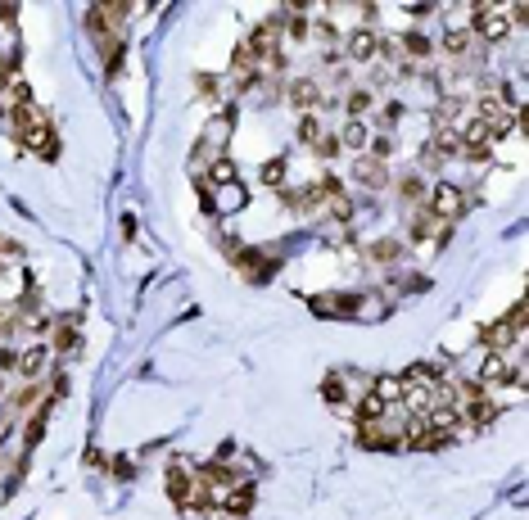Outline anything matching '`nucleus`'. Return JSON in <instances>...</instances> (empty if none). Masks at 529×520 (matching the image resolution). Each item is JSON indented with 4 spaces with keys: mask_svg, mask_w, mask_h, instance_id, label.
Masks as SVG:
<instances>
[{
    "mask_svg": "<svg viewBox=\"0 0 529 520\" xmlns=\"http://www.w3.org/2000/svg\"><path fill=\"white\" fill-rule=\"evenodd\" d=\"M14 367H19V376H23V380H36V376H41V367H45V348H41V344H32L27 353H19V362H14Z\"/></svg>",
    "mask_w": 529,
    "mask_h": 520,
    "instance_id": "9b49d317",
    "label": "nucleus"
},
{
    "mask_svg": "<svg viewBox=\"0 0 529 520\" xmlns=\"http://www.w3.org/2000/svg\"><path fill=\"white\" fill-rule=\"evenodd\" d=\"M313 150L322 154V159H335V154H339V136H326V131H322V136H317V145H313Z\"/></svg>",
    "mask_w": 529,
    "mask_h": 520,
    "instance_id": "bb28decb",
    "label": "nucleus"
},
{
    "mask_svg": "<svg viewBox=\"0 0 529 520\" xmlns=\"http://www.w3.org/2000/svg\"><path fill=\"white\" fill-rule=\"evenodd\" d=\"M353 177L362 185H371V190H380V185H389V168L380 159H371V154H362V159H353Z\"/></svg>",
    "mask_w": 529,
    "mask_h": 520,
    "instance_id": "423d86ee",
    "label": "nucleus"
},
{
    "mask_svg": "<svg viewBox=\"0 0 529 520\" xmlns=\"http://www.w3.org/2000/svg\"><path fill=\"white\" fill-rule=\"evenodd\" d=\"M434 159H448V154H462V145H457V131L453 127H434V145H430Z\"/></svg>",
    "mask_w": 529,
    "mask_h": 520,
    "instance_id": "4468645a",
    "label": "nucleus"
},
{
    "mask_svg": "<svg viewBox=\"0 0 529 520\" xmlns=\"http://www.w3.org/2000/svg\"><path fill=\"white\" fill-rule=\"evenodd\" d=\"M199 91H204V95H217V77H199Z\"/></svg>",
    "mask_w": 529,
    "mask_h": 520,
    "instance_id": "c9c22d12",
    "label": "nucleus"
},
{
    "mask_svg": "<svg viewBox=\"0 0 529 520\" xmlns=\"http://www.w3.org/2000/svg\"><path fill=\"white\" fill-rule=\"evenodd\" d=\"M190 475H185L181 466H168V498L177 502V507H185V502H190Z\"/></svg>",
    "mask_w": 529,
    "mask_h": 520,
    "instance_id": "1a4fd4ad",
    "label": "nucleus"
},
{
    "mask_svg": "<svg viewBox=\"0 0 529 520\" xmlns=\"http://www.w3.org/2000/svg\"><path fill=\"white\" fill-rule=\"evenodd\" d=\"M10 326H14V317L5 313V304H0V330H10Z\"/></svg>",
    "mask_w": 529,
    "mask_h": 520,
    "instance_id": "4c0bfd02",
    "label": "nucleus"
},
{
    "mask_svg": "<svg viewBox=\"0 0 529 520\" xmlns=\"http://www.w3.org/2000/svg\"><path fill=\"white\" fill-rule=\"evenodd\" d=\"M326 398H330V403H339V398H344V385H339V376H330V380H326Z\"/></svg>",
    "mask_w": 529,
    "mask_h": 520,
    "instance_id": "473e14b6",
    "label": "nucleus"
},
{
    "mask_svg": "<svg viewBox=\"0 0 529 520\" xmlns=\"http://www.w3.org/2000/svg\"><path fill=\"white\" fill-rule=\"evenodd\" d=\"M0 394H5V380H0Z\"/></svg>",
    "mask_w": 529,
    "mask_h": 520,
    "instance_id": "58836bf2",
    "label": "nucleus"
},
{
    "mask_svg": "<svg viewBox=\"0 0 529 520\" xmlns=\"http://www.w3.org/2000/svg\"><path fill=\"white\" fill-rule=\"evenodd\" d=\"M245 199H249V190L240 181L222 185V190H217V213H236V208H245Z\"/></svg>",
    "mask_w": 529,
    "mask_h": 520,
    "instance_id": "f8f14e48",
    "label": "nucleus"
},
{
    "mask_svg": "<svg viewBox=\"0 0 529 520\" xmlns=\"http://www.w3.org/2000/svg\"><path fill=\"white\" fill-rule=\"evenodd\" d=\"M475 32L484 36V41H502V36L511 32V19L502 10H493V5H475Z\"/></svg>",
    "mask_w": 529,
    "mask_h": 520,
    "instance_id": "f257e3e1",
    "label": "nucleus"
},
{
    "mask_svg": "<svg viewBox=\"0 0 529 520\" xmlns=\"http://www.w3.org/2000/svg\"><path fill=\"white\" fill-rule=\"evenodd\" d=\"M362 421H385V403H380L376 394H367L362 407H357V425H362Z\"/></svg>",
    "mask_w": 529,
    "mask_h": 520,
    "instance_id": "412c9836",
    "label": "nucleus"
},
{
    "mask_svg": "<svg viewBox=\"0 0 529 520\" xmlns=\"http://www.w3.org/2000/svg\"><path fill=\"white\" fill-rule=\"evenodd\" d=\"M262 181H267V185H281L285 181V159H267V163H262Z\"/></svg>",
    "mask_w": 529,
    "mask_h": 520,
    "instance_id": "393cba45",
    "label": "nucleus"
},
{
    "mask_svg": "<svg viewBox=\"0 0 529 520\" xmlns=\"http://www.w3.org/2000/svg\"><path fill=\"white\" fill-rule=\"evenodd\" d=\"M344 109H348V118H362V113L371 109V95H367V91H348Z\"/></svg>",
    "mask_w": 529,
    "mask_h": 520,
    "instance_id": "5701e85b",
    "label": "nucleus"
},
{
    "mask_svg": "<svg viewBox=\"0 0 529 520\" xmlns=\"http://www.w3.org/2000/svg\"><path fill=\"white\" fill-rule=\"evenodd\" d=\"M50 348H54V353H73V348H77V321H59V326H54Z\"/></svg>",
    "mask_w": 529,
    "mask_h": 520,
    "instance_id": "2eb2a0df",
    "label": "nucleus"
},
{
    "mask_svg": "<svg viewBox=\"0 0 529 520\" xmlns=\"http://www.w3.org/2000/svg\"><path fill=\"white\" fill-rule=\"evenodd\" d=\"M443 50L453 54V59H466V54H471V32H457L453 27V32L443 36Z\"/></svg>",
    "mask_w": 529,
    "mask_h": 520,
    "instance_id": "a211bd4d",
    "label": "nucleus"
},
{
    "mask_svg": "<svg viewBox=\"0 0 529 520\" xmlns=\"http://www.w3.org/2000/svg\"><path fill=\"white\" fill-rule=\"evenodd\" d=\"M398 113H403V104H385V109H380V127H389V122H398Z\"/></svg>",
    "mask_w": 529,
    "mask_h": 520,
    "instance_id": "72a5a7b5",
    "label": "nucleus"
},
{
    "mask_svg": "<svg viewBox=\"0 0 529 520\" xmlns=\"http://www.w3.org/2000/svg\"><path fill=\"white\" fill-rule=\"evenodd\" d=\"M367 253H371L376 262H394V258L403 253V245H398V240H376V245H371Z\"/></svg>",
    "mask_w": 529,
    "mask_h": 520,
    "instance_id": "4be33fe9",
    "label": "nucleus"
},
{
    "mask_svg": "<svg viewBox=\"0 0 529 520\" xmlns=\"http://www.w3.org/2000/svg\"><path fill=\"white\" fill-rule=\"evenodd\" d=\"M290 100L299 109H313V104H322V87H317L313 77H299V82L290 87Z\"/></svg>",
    "mask_w": 529,
    "mask_h": 520,
    "instance_id": "9d476101",
    "label": "nucleus"
},
{
    "mask_svg": "<svg viewBox=\"0 0 529 520\" xmlns=\"http://www.w3.org/2000/svg\"><path fill=\"white\" fill-rule=\"evenodd\" d=\"M398 190H403V199H412V204H416V199H421V177H407Z\"/></svg>",
    "mask_w": 529,
    "mask_h": 520,
    "instance_id": "7c9ffc66",
    "label": "nucleus"
},
{
    "mask_svg": "<svg viewBox=\"0 0 529 520\" xmlns=\"http://www.w3.org/2000/svg\"><path fill=\"white\" fill-rule=\"evenodd\" d=\"M425 231H430V213H416L412 217V240H425Z\"/></svg>",
    "mask_w": 529,
    "mask_h": 520,
    "instance_id": "2f4dec72",
    "label": "nucleus"
},
{
    "mask_svg": "<svg viewBox=\"0 0 529 520\" xmlns=\"http://www.w3.org/2000/svg\"><path fill=\"white\" fill-rule=\"evenodd\" d=\"M457 145H462V154H471V159H488V122H466L462 127V136H457Z\"/></svg>",
    "mask_w": 529,
    "mask_h": 520,
    "instance_id": "20e7f679",
    "label": "nucleus"
},
{
    "mask_svg": "<svg viewBox=\"0 0 529 520\" xmlns=\"http://www.w3.org/2000/svg\"><path fill=\"white\" fill-rule=\"evenodd\" d=\"M227 136H231V118H217V122H213V150H222V145H227Z\"/></svg>",
    "mask_w": 529,
    "mask_h": 520,
    "instance_id": "c756f323",
    "label": "nucleus"
},
{
    "mask_svg": "<svg viewBox=\"0 0 529 520\" xmlns=\"http://www.w3.org/2000/svg\"><path fill=\"white\" fill-rule=\"evenodd\" d=\"M317 136H322V122H317L313 113H303V118H299V141L303 145H317Z\"/></svg>",
    "mask_w": 529,
    "mask_h": 520,
    "instance_id": "b1692460",
    "label": "nucleus"
},
{
    "mask_svg": "<svg viewBox=\"0 0 529 520\" xmlns=\"http://www.w3.org/2000/svg\"><path fill=\"white\" fill-rule=\"evenodd\" d=\"M254 484H231V493H227V511H231V520H240V516H249V507H254Z\"/></svg>",
    "mask_w": 529,
    "mask_h": 520,
    "instance_id": "0eeeda50",
    "label": "nucleus"
},
{
    "mask_svg": "<svg viewBox=\"0 0 529 520\" xmlns=\"http://www.w3.org/2000/svg\"><path fill=\"white\" fill-rule=\"evenodd\" d=\"M398 45H403V50L412 54V59H425V54L434 50V45H430V36H425V32H407V36H403Z\"/></svg>",
    "mask_w": 529,
    "mask_h": 520,
    "instance_id": "f3484780",
    "label": "nucleus"
},
{
    "mask_svg": "<svg viewBox=\"0 0 529 520\" xmlns=\"http://www.w3.org/2000/svg\"><path fill=\"white\" fill-rule=\"evenodd\" d=\"M462 416H471L475 425H493L497 416H502V403H493V398H475V403H471V412H462Z\"/></svg>",
    "mask_w": 529,
    "mask_h": 520,
    "instance_id": "ddd939ff",
    "label": "nucleus"
},
{
    "mask_svg": "<svg viewBox=\"0 0 529 520\" xmlns=\"http://www.w3.org/2000/svg\"><path fill=\"white\" fill-rule=\"evenodd\" d=\"M462 190H457V185H434V195H430V208H425V213L430 217H439V222H453L457 213H462Z\"/></svg>",
    "mask_w": 529,
    "mask_h": 520,
    "instance_id": "f03ea898",
    "label": "nucleus"
},
{
    "mask_svg": "<svg viewBox=\"0 0 529 520\" xmlns=\"http://www.w3.org/2000/svg\"><path fill=\"white\" fill-rule=\"evenodd\" d=\"M480 339H484V348H488V353H502V348L511 344V330H507V326H488V330H484Z\"/></svg>",
    "mask_w": 529,
    "mask_h": 520,
    "instance_id": "aec40b11",
    "label": "nucleus"
},
{
    "mask_svg": "<svg viewBox=\"0 0 529 520\" xmlns=\"http://www.w3.org/2000/svg\"><path fill=\"white\" fill-rule=\"evenodd\" d=\"M14 362H19V358H14V348H0V367H14Z\"/></svg>",
    "mask_w": 529,
    "mask_h": 520,
    "instance_id": "e433bc0d",
    "label": "nucleus"
},
{
    "mask_svg": "<svg viewBox=\"0 0 529 520\" xmlns=\"http://www.w3.org/2000/svg\"><path fill=\"white\" fill-rule=\"evenodd\" d=\"M36 398H41V385H36V380H27V385L14 394V407H32Z\"/></svg>",
    "mask_w": 529,
    "mask_h": 520,
    "instance_id": "a878e982",
    "label": "nucleus"
},
{
    "mask_svg": "<svg viewBox=\"0 0 529 520\" xmlns=\"http://www.w3.org/2000/svg\"><path fill=\"white\" fill-rule=\"evenodd\" d=\"M285 27H290V36H308V19H299V14H294Z\"/></svg>",
    "mask_w": 529,
    "mask_h": 520,
    "instance_id": "f704fd0d",
    "label": "nucleus"
},
{
    "mask_svg": "<svg viewBox=\"0 0 529 520\" xmlns=\"http://www.w3.org/2000/svg\"><path fill=\"white\" fill-rule=\"evenodd\" d=\"M339 145H348V150H362V145H367V127H362L357 118H348V127L339 131Z\"/></svg>",
    "mask_w": 529,
    "mask_h": 520,
    "instance_id": "6ab92c4d",
    "label": "nucleus"
},
{
    "mask_svg": "<svg viewBox=\"0 0 529 520\" xmlns=\"http://www.w3.org/2000/svg\"><path fill=\"white\" fill-rule=\"evenodd\" d=\"M313 313L317 317H353L357 313V299H353V294H317V299H313Z\"/></svg>",
    "mask_w": 529,
    "mask_h": 520,
    "instance_id": "39448f33",
    "label": "nucleus"
},
{
    "mask_svg": "<svg viewBox=\"0 0 529 520\" xmlns=\"http://www.w3.org/2000/svg\"><path fill=\"white\" fill-rule=\"evenodd\" d=\"M371 394H376V398L385 403V398H398V394H403V385H398V380H389V376H385V380H380V385H376Z\"/></svg>",
    "mask_w": 529,
    "mask_h": 520,
    "instance_id": "c85d7f7f",
    "label": "nucleus"
},
{
    "mask_svg": "<svg viewBox=\"0 0 529 520\" xmlns=\"http://www.w3.org/2000/svg\"><path fill=\"white\" fill-rule=\"evenodd\" d=\"M357 439H362L367 448H380V453H394V448L403 444L398 430H389L385 421H362V425H357Z\"/></svg>",
    "mask_w": 529,
    "mask_h": 520,
    "instance_id": "7ed1b4c3",
    "label": "nucleus"
},
{
    "mask_svg": "<svg viewBox=\"0 0 529 520\" xmlns=\"http://www.w3.org/2000/svg\"><path fill=\"white\" fill-rule=\"evenodd\" d=\"M213 181H217V185H231V181H236V168H231V159H217V163H213Z\"/></svg>",
    "mask_w": 529,
    "mask_h": 520,
    "instance_id": "cd10ccee",
    "label": "nucleus"
},
{
    "mask_svg": "<svg viewBox=\"0 0 529 520\" xmlns=\"http://www.w3.org/2000/svg\"><path fill=\"white\" fill-rule=\"evenodd\" d=\"M344 54H348V59H371V54H376V36H371V32H353L344 41Z\"/></svg>",
    "mask_w": 529,
    "mask_h": 520,
    "instance_id": "dca6fc26",
    "label": "nucleus"
},
{
    "mask_svg": "<svg viewBox=\"0 0 529 520\" xmlns=\"http://www.w3.org/2000/svg\"><path fill=\"white\" fill-rule=\"evenodd\" d=\"M502 380H511V371H507V358L502 353H488L484 358V367H480V385H502Z\"/></svg>",
    "mask_w": 529,
    "mask_h": 520,
    "instance_id": "6e6552de",
    "label": "nucleus"
}]
</instances>
